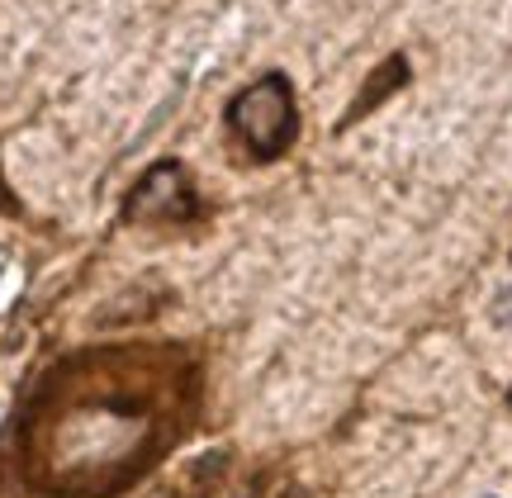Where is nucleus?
Segmentation results:
<instances>
[{"label": "nucleus", "instance_id": "20e7f679", "mask_svg": "<svg viewBox=\"0 0 512 498\" xmlns=\"http://www.w3.org/2000/svg\"><path fill=\"white\" fill-rule=\"evenodd\" d=\"M494 323L512 332V285H508V290H498V299H494Z\"/></svg>", "mask_w": 512, "mask_h": 498}, {"label": "nucleus", "instance_id": "f257e3e1", "mask_svg": "<svg viewBox=\"0 0 512 498\" xmlns=\"http://www.w3.org/2000/svg\"><path fill=\"white\" fill-rule=\"evenodd\" d=\"M228 129L256 162H275L294 148L299 138V110H294V86L280 72H266L261 81L242 86L228 100Z\"/></svg>", "mask_w": 512, "mask_h": 498}, {"label": "nucleus", "instance_id": "39448f33", "mask_svg": "<svg viewBox=\"0 0 512 498\" xmlns=\"http://www.w3.org/2000/svg\"><path fill=\"white\" fill-rule=\"evenodd\" d=\"M508 404H512V389H508Z\"/></svg>", "mask_w": 512, "mask_h": 498}, {"label": "nucleus", "instance_id": "f03ea898", "mask_svg": "<svg viewBox=\"0 0 512 498\" xmlns=\"http://www.w3.org/2000/svg\"><path fill=\"white\" fill-rule=\"evenodd\" d=\"M128 223H181L195 219V185L185 176L181 162H157L143 181L133 185L124 204Z\"/></svg>", "mask_w": 512, "mask_h": 498}, {"label": "nucleus", "instance_id": "7ed1b4c3", "mask_svg": "<svg viewBox=\"0 0 512 498\" xmlns=\"http://www.w3.org/2000/svg\"><path fill=\"white\" fill-rule=\"evenodd\" d=\"M408 76H413V72H408V57H403V53H389V57H384L380 67L370 72L366 91L356 95V100H351V110L342 114V129H351L356 119H366V110H375L380 100H389L394 91H403V86H408Z\"/></svg>", "mask_w": 512, "mask_h": 498}]
</instances>
